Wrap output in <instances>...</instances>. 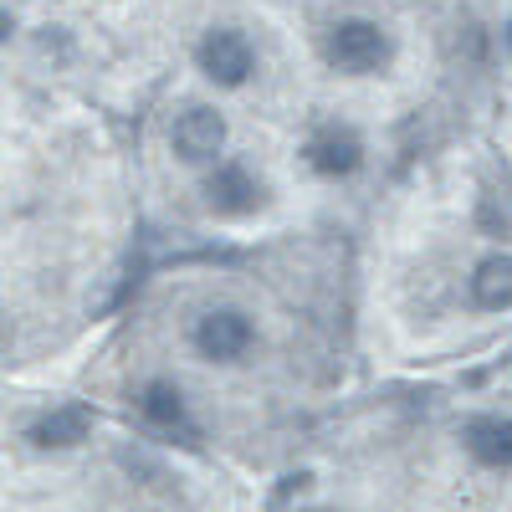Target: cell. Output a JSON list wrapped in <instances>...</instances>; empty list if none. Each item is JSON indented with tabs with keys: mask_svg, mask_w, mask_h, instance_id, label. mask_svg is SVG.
<instances>
[{
	"mask_svg": "<svg viewBox=\"0 0 512 512\" xmlns=\"http://www.w3.org/2000/svg\"><path fill=\"white\" fill-rule=\"evenodd\" d=\"M390 36H384L374 21H338L333 31H328V41H323V57H328V67H338V72H349V77H369V72H379L384 62H390Z\"/></svg>",
	"mask_w": 512,
	"mask_h": 512,
	"instance_id": "cell-1",
	"label": "cell"
},
{
	"mask_svg": "<svg viewBox=\"0 0 512 512\" xmlns=\"http://www.w3.org/2000/svg\"><path fill=\"white\" fill-rule=\"evenodd\" d=\"M195 57H200V72H205L210 82H221V88H241V82L251 77V67H256L251 41H246L241 31H231V26L210 31V36L200 41Z\"/></svg>",
	"mask_w": 512,
	"mask_h": 512,
	"instance_id": "cell-2",
	"label": "cell"
},
{
	"mask_svg": "<svg viewBox=\"0 0 512 512\" xmlns=\"http://www.w3.org/2000/svg\"><path fill=\"white\" fill-rule=\"evenodd\" d=\"M169 144H175V154H180L185 164L216 159L221 144H226V118H221L216 108L195 103V108H185V113L175 118V128H169Z\"/></svg>",
	"mask_w": 512,
	"mask_h": 512,
	"instance_id": "cell-3",
	"label": "cell"
},
{
	"mask_svg": "<svg viewBox=\"0 0 512 512\" xmlns=\"http://www.w3.org/2000/svg\"><path fill=\"white\" fill-rule=\"evenodd\" d=\"M251 318L236 313V308H216V313H205L200 328H195V349L205 359H216V364H236L246 349H251Z\"/></svg>",
	"mask_w": 512,
	"mask_h": 512,
	"instance_id": "cell-4",
	"label": "cell"
},
{
	"mask_svg": "<svg viewBox=\"0 0 512 512\" xmlns=\"http://www.w3.org/2000/svg\"><path fill=\"white\" fill-rule=\"evenodd\" d=\"M205 205L216 210V216H251V210L262 205V185L251 180L246 164H216L205 175Z\"/></svg>",
	"mask_w": 512,
	"mask_h": 512,
	"instance_id": "cell-5",
	"label": "cell"
},
{
	"mask_svg": "<svg viewBox=\"0 0 512 512\" xmlns=\"http://www.w3.org/2000/svg\"><path fill=\"white\" fill-rule=\"evenodd\" d=\"M308 164L318 169V175L338 180V175H354V169L364 164V144L354 128H323V134L308 144Z\"/></svg>",
	"mask_w": 512,
	"mask_h": 512,
	"instance_id": "cell-6",
	"label": "cell"
},
{
	"mask_svg": "<svg viewBox=\"0 0 512 512\" xmlns=\"http://www.w3.org/2000/svg\"><path fill=\"white\" fill-rule=\"evenodd\" d=\"M88 431H93V410L88 405H57V410H47L31 425V441L41 451H62V446L88 441Z\"/></svg>",
	"mask_w": 512,
	"mask_h": 512,
	"instance_id": "cell-7",
	"label": "cell"
},
{
	"mask_svg": "<svg viewBox=\"0 0 512 512\" xmlns=\"http://www.w3.org/2000/svg\"><path fill=\"white\" fill-rule=\"evenodd\" d=\"M461 441H466V451H472L482 466H512V420H502V415L466 420Z\"/></svg>",
	"mask_w": 512,
	"mask_h": 512,
	"instance_id": "cell-8",
	"label": "cell"
},
{
	"mask_svg": "<svg viewBox=\"0 0 512 512\" xmlns=\"http://www.w3.org/2000/svg\"><path fill=\"white\" fill-rule=\"evenodd\" d=\"M472 297L487 313L512 308V256H487V262L477 267V277H472Z\"/></svg>",
	"mask_w": 512,
	"mask_h": 512,
	"instance_id": "cell-9",
	"label": "cell"
},
{
	"mask_svg": "<svg viewBox=\"0 0 512 512\" xmlns=\"http://www.w3.org/2000/svg\"><path fill=\"white\" fill-rule=\"evenodd\" d=\"M139 410H144V420H149V425H159V431H185V436H190V415H185V395L175 390V384H164V379H154L149 390H144V400H139Z\"/></svg>",
	"mask_w": 512,
	"mask_h": 512,
	"instance_id": "cell-10",
	"label": "cell"
},
{
	"mask_svg": "<svg viewBox=\"0 0 512 512\" xmlns=\"http://www.w3.org/2000/svg\"><path fill=\"white\" fill-rule=\"evenodd\" d=\"M11 31H16V21H11V16H6V11H0V41H6V36H11Z\"/></svg>",
	"mask_w": 512,
	"mask_h": 512,
	"instance_id": "cell-11",
	"label": "cell"
},
{
	"mask_svg": "<svg viewBox=\"0 0 512 512\" xmlns=\"http://www.w3.org/2000/svg\"><path fill=\"white\" fill-rule=\"evenodd\" d=\"M507 47H512V21H507Z\"/></svg>",
	"mask_w": 512,
	"mask_h": 512,
	"instance_id": "cell-12",
	"label": "cell"
}]
</instances>
